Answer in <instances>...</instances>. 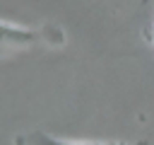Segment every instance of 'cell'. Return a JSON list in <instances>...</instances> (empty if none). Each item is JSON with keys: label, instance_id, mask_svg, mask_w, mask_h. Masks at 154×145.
Wrapping results in <instances>:
<instances>
[{"label": "cell", "instance_id": "cell-3", "mask_svg": "<svg viewBox=\"0 0 154 145\" xmlns=\"http://www.w3.org/2000/svg\"><path fill=\"white\" fill-rule=\"evenodd\" d=\"M144 39H147V41H149V44H152V46H154V27H152V29H147V31H144Z\"/></svg>", "mask_w": 154, "mask_h": 145}, {"label": "cell", "instance_id": "cell-2", "mask_svg": "<svg viewBox=\"0 0 154 145\" xmlns=\"http://www.w3.org/2000/svg\"><path fill=\"white\" fill-rule=\"evenodd\" d=\"M14 145H147V140L137 143H120V140H67L51 135L46 130H29L14 138Z\"/></svg>", "mask_w": 154, "mask_h": 145}, {"label": "cell", "instance_id": "cell-1", "mask_svg": "<svg viewBox=\"0 0 154 145\" xmlns=\"http://www.w3.org/2000/svg\"><path fill=\"white\" fill-rule=\"evenodd\" d=\"M0 31H2V53L29 51V48H58L65 44V34L58 24L17 27V24L2 19Z\"/></svg>", "mask_w": 154, "mask_h": 145}]
</instances>
